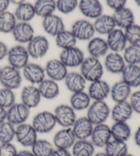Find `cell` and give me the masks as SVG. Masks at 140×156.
Listing matches in <instances>:
<instances>
[{"instance_id": "obj_1", "label": "cell", "mask_w": 140, "mask_h": 156, "mask_svg": "<svg viewBox=\"0 0 140 156\" xmlns=\"http://www.w3.org/2000/svg\"><path fill=\"white\" fill-rule=\"evenodd\" d=\"M80 73L89 82L100 80L104 73V66L96 58L89 56L84 59L80 66Z\"/></svg>"}, {"instance_id": "obj_2", "label": "cell", "mask_w": 140, "mask_h": 156, "mask_svg": "<svg viewBox=\"0 0 140 156\" xmlns=\"http://www.w3.org/2000/svg\"><path fill=\"white\" fill-rule=\"evenodd\" d=\"M111 110L105 101H94L87 111L88 118L94 125L105 123L110 115Z\"/></svg>"}, {"instance_id": "obj_3", "label": "cell", "mask_w": 140, "mask_h": 156, "mask_svg": "<svg viewBox=\"0 0 140 156\" xmlns=\"http://www.w3.org/2000/svg\"><path fill=\"white\" fill-rule=\"evenodd\" d=\"M23 76L19 69L10 65L1 68L0 70V84L4 88L15 90L20 87Z\"/></svg>"}, {"instance_id": "obj_4", "label": "cell", "mask_w": 140, "mask_h": 156, "mask_svg": "<svg viewBox=\"0 0 140 156\" xmlns=\"http://www.w3.org/2000/svg\"><path fill=\"white\" fill-rule=\"evenodd\" d=\"M56 122L54 113L42 111L33 117L32 125L38 133H47L54 129Z\"/></svg>"}, {"instance_id": "obj_5", "label": "cell", "mask_w": 140, "mask_h": 156, "mask_svg": "<svg viewBox=\"0 0 140 156\" xmlns=\"http://www.w3.org/2000/svg\"><path fill=\"white\" fill-rule=\"evenodd\" d=\"M6 57L9 65L21 70L29 62L30 55L26 47L20 44L8 49Z\"/></svg>"}, {"instance_id": "obj_6", "label": "cell", "mask_w": 140, "mask_h": 156, "mask_svg": "<svg viewBox=\"0 0 140 156\" xmlns=\"http://www.w3.org/2000/svg\"><path fill=\"white\" fill-rule=\"evenodd\" d=\"M27 50L30 57L33 59H40L49 49V42L44 36H34L27 44Z\"/></svg>"}, {"instance_id": "obj_7", "label": "cell", "mask_w": 140, "mask_h": 156, "mask_svg": "<svg viewBox=\"0 0 140 156\" xmlns=\"http://www.w3.org/2000/svg\"><path fill=\"white\" fill-rule=\"evenodd\" d=\"M54 115L56 122L63 128H71L77 119L75 110L67 104L58 105L55 108Z\"/></svg>"}, {"instance_id": "obj_8", "label": "cell", "mask_w": 140, "mask_h": 156, "mask_svg": "<svg viewBox=\"0 0 140 156\" xmlns=\"http://www.w3.org/2000/svg\"><path fill=\"white\" fill-rule=\"evenodd\" d=\"M59 59L67 68H75L81 66L85 55L82 49L75 46L61 50Z\"/></svg>"}, {"instance_id": "obj_9", "label": "cell", "mask_w": 140, "mask_h": 156, "mask_svg": "<svg viewBox=\"0 0 140 156\" xmlns=\"http://www.w3.org/2000/svg\"><path fill=\"white\" fill-rule=\"evenodd\" d=\"M37 132L32 124L22 123L15 127V138L18 143L25 147L33 145L37 140Z\"/></svg>"}, {"instance_id": "obj_10", "label": "cell", "mask_w": 140, "mask_h": 156, "mask_svg": "<svg viewBox=\"0 0 140 156\" xmlns=\"http://www.w3.org/2000/svg\"><path fill=\"white\" fill-rule=\"evenodd\" d=\"M71 32L77 40L88 41L94 37L96 33L92 23L87 19H79L75 21L71 26Z\"/></svg>"}, {"instance_id": "obj_11", "label": "cell", "mask_w": 140, "mask_h": 156, "mask_svg": "<svg viewBox=\"0 0 140 156\" xmlns=\"http://www.w3.org/2000/svg\"><path fill=\"white\" fill-rule=\"evenodd\" d=\"M30 109L22 103H15L6 110V121L15 125L26 122L30 116Z\"/></svg>"}, {"instance_id": "obj_12", "label": "cell", "mask_w": 140, "mask_h": 156, "mask_svg": "<svg viewBox=\"0 0 140 156\" xmlns=\"http://www.w3.org/2000/svg\"><path fill=\"white\" fill-rule=\"evenodd\" d=\"M90 138L95 147L104 148L111 138L110 127L105 123L94 125Z\"/></svg>"}, {"instance_id": "obj_13", "label": "cell", "mask_w": 140, "mask_h": 156, "mask_svg": "<svg viewBox=\"0 0 140 156\" xmlns=\"http://www.w3.org/2000/svg\"><path fill=\"white\" fill-rule=\"evenodd\" d=\"M22 70V76L32 85H38L45 79L44 69L38 64L28 62Z\"/></svg>"}, {"instance_id": "obj_14", "label": "cell", "mask_w": 140, "mask_h": 156, "mask_svg": "<svg viewBox=\"0 0 140 156\" xmlns=\"http://www.w3.org/2000/svg\"><path fill=\"white\" fill-rule=\"evenodd\" d=\"M106 42L107 43L109 50H111L112 52L120 54L123 52L126 47L128 45L124 30L117 27L107 35Z\"/></svg>"}, {"instance_id": "obj_15", "label": "cell", "mask_w": 140, "mask_h": 156, "mask_svg": "<svg viewBox=\"0 0 140 156\" xmlns=\"http://www.w3.org/2000/svg\"><path fill=\"white\" fill-rule=\"evenodd\" d=\"M44 71L48 76L49 79H51L55 82H60L64 80L68 73L66 66L61 62L60 59H51L46 63Z\"/></svg>"}, {"instance_id": "obj_16", "label": "cell", "mask_w": 140, "mask_h": 156, "mask_svg": "<svg viewBox=\"0 0 140 156\" xmlns=\"http://www.w3.org/2000/svg\"><path fill=\"white\" fill-rule=\"evenodd\" d=\"M11 34L19 44L28 43L34 37V29L29 22H17Z\"/></svg>"}, {"instance_id": "obj_17", "label": "cell", "mask_w": 140, "mask_h": 156, "mask_svg": "<svg viewBox=\"0 0 140 156\" xmlns=\"http://www.w3.org/2000/svg\"><path fill=\"white\" fill-rule=\"evenodd\" d=\"M78 8L88 19H95L103 14V5L99 0H80Z\"/></svg>"}, {"instance_id": "obj_18", "label": "cell", "mask_w": 140, "mask_h": 156, "mask_svg": "<svg viewBox=\"0 0 140 156\" xmlns=\"http://www.w3.org/2000/svg\"><path fill=\"white\" fill-rule=\"evenodd\" d=\"M110 84L102 79L90 82L88 94L93 101H104L110 93Z\"/></svg>"}, {"instance_id": "obj_19", "label": "cell", "mask_w": 140, "mask_h": 156, "mask_svg": "<svg viewBox=\"0 0 140 156\" xmlns=\"http://www.w3.org/2000/svg\"><path fill=\"white\" fill-rule=\"evenodd\" d=\"M76 140L71 128H63L55 133L53 141L56 149L68 150Z\"/></svg>"}, {"instance_id": "obj_20", "label": "cell", "mask_w": 140, "mask_h": 156, "mask_svg": "<svg viewBox=\"0 0 140 156\" xmlns=\"http://www.w3.org/2000/svg\"><path fill=\"white\" fill-rule=\"evenodd\" d=\"M126 65L124 58L120 53L111 51L105 55L103 66L112 74H121Z\"/></svg>"}, {"instance_id": "obj_21", "label": "cell", "mask_w": 140, "mask_h": 156, "mask_svg": "<svg viewBox=\"0 0 140 156\" xmlns=\"http://www.w3.org/2000/svg\"><path fill=\"white\" fill-rule=\"evenodd\" d=\"M42 27L47 34L54 37L65 30V24L62 18L54 14L43 19Z\"/></svg>"}, {"instance_id": "obj_22", "label": "cell", "mask_w": 140, "mask_h": 156, "mask_svg": "<svg viewBox=\"0 0 140 156\" xmlns=\"http://www.w3.org/2000/svg\"><path fill=\"white\" fill-rule=\"evenodd\" d=\"M94 125L86 116L77 119L71 129L77 140H86L90 137Z\"/></svg>"}, {"instance_id": "obj_23", "label": "cell", "mask_w": 140, "mask_h": 156, "mask_svg": "<svg viewBox=\"0 0 140 156\" xmlns=\"http://www.w3.org/2000/svg\"><path fill=\"white\" fill-rule=\"evenodd\" d=\"M41 98L38 88L35 85L26 86L22 89L21 93V103L30 109L37 107L40 104Z\"/></svg>"}, {"instance_id": "obj_24", "label": "cell", "mask_w": 140, "mask_h": 156, "mask_svg": "<svg viewBox=\"0 0 140 156\" xmlns=\"http://www.w3.org/2000/svg\"><path fill=\"white\" fill-rule=\"evenodd\" d=\"M116 27L125 30L131 25L135 23V15L129 8L124 7L115 10L112 15Z\"/></svg>"}, {"instance_id": "obj_25", "label": "cell", "mask_w": 140, "mask_h": 156, "mask_svg": "<svg viewBox=\"0 0 140 156\" xmlns=\"http://www.w3.org/2000/svg\"><path fill=\"white\" fill-rule=\"evenodd\" d=\"M133 111L128 101L116 103L110 112L114 122H127L133 116Z\"/></svg>"}, {"instance_id": "obj_26", "label": "cell", "mask_w": 140, "mask_h": 156, "mask_svg": "<svg viewBox=\"0 0 140 156\" xmlns=\"http://www.w3.org/2000/svg\"><path fill=\"white\" fill-rule=\"evenodd\" d=\"M131 89L132 88L122 80L118 81L110 88L111 98L115 103L127 101L132 93Z\"/></svg>"}, {"instance_id": "obj_27", "label": "cell", "mask_w": 140, "mask_h": 156, "mask_svg": "<svg viewBox=\"0 0 140 156\" xmlns=\"http://www.w3.org/2000/svg\"><path fill=\"white\" fill-rule=\"evenodd\" d=\"M87 50L91 57L99 59L107 54L109 47L105 39L100 37H93L88 41Z\"/></svg>"}, {"instance_id": "obj_28", "label": "cell", "mask_w": 140, "mask_h": 156, "mask_svg": "<svg viewBox=\"0 0 140 156\" xmlns=\"http://www.w3.org/2000/svg\"><path fill=\"white\" fill-rule=\"evenodd\" d=\"M64 80L67 89L72 93L85 90L87 81L80 73L70 72L67 73Z\"/></svg>"}, {"instance_id": "obj_29", "label": "cell", "mask_w": 140, "mask_h": 156, "mask_svg": "<svg viewBox=\"0 0 140 156\" xmlns=\"http://www.w3.org/2000/svg\"><path fill=\"white\" fill-rule=\"evenodd\" d=\"M93 26L95 32L101 35H107L116 28V23L112 15L104 14L94 19Z\"/></svg>"}, {"instance_id": "obj_30", "label": "cell", "mask_w": 140, "mask_h": 156, "mask_svg": "<svg viewBox=\"0 0 140 156\" xmlns=\"http://www.w3.org/2000/svg\"><path fill=\"white\" fill-rule=\"evenodd\" d=\"M122 80L131 88L140 86V65H127L122 72Z\"/></svg>"}, {"instance_id": "obj_31", "label": "cell", "mask_w": 140, "mask_h": 156, "mask_svg": "<svg viewBox=\"0 0 140 156\" xmlns=\"http://www.w3.org/2000/svg\"><path fill=\"white\" fill-rule=\"evenodd\" d=\"M38 90L44 99L52 100L55 99L60 94V87L58 82L51 79H44L38 85Z\"/></svg>"}, {"instance_id": "obj_32", "label": "cell", "mask_w": 140, "mask_h": 156, "mask_svg": "<svg viewBox=\"0 0 140 156\" xmlns=\"http://www.w3.org/2000/svg\"><path fill=\"white\" fill-rule=\"evenodd\" d=\"M110 129L111 138L115 140L127 142L132 134L131 128L127 122H114Z\"/></svg>"}, {"instance_id": "obj_33", "label": "cell", "mask_w": 140, "mask_h": 156, "mask_svg": "<svg viewBox=\"0 0 140 156\" xmlns=\"http://www.w3.org/2000/svg\"><path fill=\"white\" fill-rule=\"evenodd\" d=\"M16 20L19 22H29L36 16L33 4L29 2H24L16 5L14 12Z\"/></svg>"}, {"instance_id": "obj_34", "label": "cell", "mask_w": 140, "mask_h": 156, "mask_svg": "<svg viewBox=\"0 0 140 156\" xmlns=\"http://www.w3.org/2000/svg\"><path fill=\"white\" fill-rule=\"evenodd\" d=\"M91 104V99L85 91L77 92L71 94L70 97V105L75 111H82L88 109Z\"/></svg>"}, {"instance_id": "obj_35", "label": "cell", "mask_w": 140, "mask_h": 156, "mask_svg": "<svg viewBox=\"0 0 140 156\" xmlns=\"http://www.w3.org/2000/svg\"><path fill=\"white\" fill-rule=\"evenodd\" d=\"M36 15L41 18H44L47 16L54 14L56 10L55 0H36L34 4Z\"/></svg>"}, {"instance_id": "obj_36", "label": "cell", "mask_w": 140, "mask_h": 156, "mask_svg": "<svg viewBox=\"0 0 140 156\" xmlns=\"http://www.w3.org/2000/svg\"><path fill=\"white\" fill-rule=\"evenodd\" d=\"M95 147L90 140H76L72 147V156H93Z\"/></svg>"}, {"instance_id": "obj_37", "label": "cell", "mask_w": 140, "mask_h": 156, "mask_svg": "<svg viewBox=\"0 0 140 156\" xmlns=\"http://www.w3.org/2000/svg\"><path fill=\"white\" fill-rule=\"evenodd\" d=\"M105 152L109 156H123L128 153L126 142L111 139L105 146Z\"/></svg>"}, {"instance_id": "obj_38", "label": "cell", "mask_w": 140, "mask_h": 156, "mask_svg": "<svg viewBox=\"0 0 140 156\" xmlns=\"http://www.w3.org/2000/svg\"><path fill=\"white\" fill-rule=\"evenodd\" d=\"M55 37L56 45L61 50L76 46L77 40L71 30H64Z\"/></svg>"}, {"instance_id": "obj_39", "label": "cell", "mask_w": 140, "mask_h": 156, "mask_svg": "<svg viewBox=\"0 0 140 156\" xmlns=\"http://www.w3.org/2000/svg\"><path fill=\"white\" fill-rule=\"evenodd\" d=\"M122 56L127 65H140V43L128 44L123 51Z\"/></svg>"}, {"instance_id": "obj_40", "label": "cell", "mask_w": 140, "mask_h": 156, "mask_svg": "<svg viewBox=\"0 0 140 156\" xmlns=\"http://www.w3.org/2000/svg\"><path fill=\"white\" fill-rule=\"evenodd\" d=\"M17 20L14 13L6 10L0 13V32L3 34L12 33L15 28Z\"/></svg>"}, {"instance_id": "obj_41", "label": "cell", "mask_w": 140, "mask_h": 156, "mask_svg": "<svg viewBox=\"0 0 140 156\" xmlns=\"http://www.w3.org/2000/svg\"><path fill=\"white\" fill-rule=\"evenodd\" d=\"M31 147L34 156H51L54 151V145L45 139H37Z\"/></svg>"}, {"instance_id": "obj_42", "label": "cell", "mask_w": 140, "mask_h": 156, "mask_svg": "<svg viewBox=\"0 0 140 156\" xmlns=\"http://www.w3.org/2000/svg\"><path fill=\"white\" fill-rule=\"evenodd\" d=\"M15 138V125L7 121L0 124V143H11Z\"/></svg>"}, {"instance_id": "obj_43", "label": "cell", "mask_w": 140, "mask_h": 156, "mask_svg": "<svg viewBox=\"0 0 140 156\" xmlns=\"http://www.w3.org/2000/svg\"><path fill=\"white\" fill-rule=\"evenodd\" d=\"M16 96L14 91L6 88H0V107L8 109L15 104Z\"/></svg>"}, {"instance_id": "obj_44", "label": "cell", "mask_w": 140, "mask_h": 156, "mask_svg": "<svg viewBox=\"0 0 140 156\" xmlns=\"http://www.w3.org/2000/svg\"><path fill=\"white\" fill-rule=\"evenodd\" d=\"M78 0H56V9L64 15H68L78 7Z\"/></svg>"}, {"instance_id": "obj_45", "label": "cell", "mask_w": 140, "mask_h": 156, "mask_svg": "<svg viewBox=\"0 0 140 156\" xmlns=\"http://www.w3.org/2000/svg\"><path fill=\"white\" fill-rule=\"evenodd\" d=\"M128 44L140 43V26L135 23L124 30Z\"/></svg>"}, {"instance_id": "obj_46", "label": "cell", "mask_w": 140, "mask_h": 156, "mask_svg": "<svg viewBox=\"0 0 140 156\" xmlns=\"http://www.w3.org/2000/svg\"><path fill=\"white\" fill-rule=\"evenodd\" d=\"M17 152L16 147L11 143L0 144V156H16Z\"/></svg>"}, {"instance_id": "obj_47", "label": "cell", "mask_w": 140, "mask_h": 156, "mask_svg": "<svg viewBox=\"0 0 140 156\" xmlns=\"http://www.w3.org/2000/svg\"><path fill=\"white\" fill-rule=\"evenodd\" d=\"M128 102L133 112L140 115V90H137L131 93Z\"/></svg>"}, {"instance_id": "obj_48", "label": "cell", "mask_w": 140, "mask_h": 156, "mask_svg": "<svg viewBox=\"0 0 140 156\" xmlns=\"http://www.w3.org/2000/svg\"><path fill=\"white\" fill-rule=\"evenodd\" d=\"M127 0H106V4L114 11L126 6Z\"/></svg>"}, {"instance_id": "obj_49", "label": "cell", "mask_w": 140, "mask_h": 156, "mask_svg": "<svg viewBox=\"0 0 140 156\" xmlns=\"http://www.w3.org/2000/svg\"><path fill=\"white\" fill-rule=\"evenodd\" d=\"M8 46L4 42L0 41V60H2L7 56L8 51Z\"/></svg>"}, {"instance_id": "obj_50", "label": "cell", "mask_w": 140, "mask_h": 156, "mask_svg": "<svg viewBox=\"0 0 140 156\" xmlns=\"http://www.w3.org/2000/svg\"><path fill=\"white\" fill-rule=\"evenodd\" d=\"M51 156H72V155L68 150L56 149H54Z\"/></svg>"}, {"instance_id": "obj_51", "label": "cell", "mask_w": 140, "mask_h": 156, "mask_svg": "<svg viewBox=\"0 0 140 156\" xmlns=\"http://www.w3.org/2000/svg\"><path fill=\"white\" fill-rule=\"evenodd\" d=\"M10 4V0H0V13L8 10Z\"/></svg>"}, {"instance_id": "obj_52", "label": "cell", "mask_w": 140, "mask_h": 156, "mask_svg": "<svg viewBox=\"0 0 140 156\" xmlns=\"http://www.w3.org/2000/svg\"><path fill=\"white\" fill-rule=\"evenodd\" d=\"M134 142L136 145L140 148V126L136 129L134 133Z\"/></svg>"}, {"instance_id": "obj_53", "label": "cell", "mask_w": 140, "mask_h": 156, "mask_svg": "<svg viewBox=\"0 0 140 156\" xmlns=\"http://www.w3.org/2000/svg\"><path fill=\"white\" fill-rule=\"evenodd\" d=\"M6 121V109L0 107V124Z\"/></svg>"}, {"instance_id": "obj_54", "label": "cell", "mask_w": 140, "mask_h": 156, "mask_svg": "<svg viewBox=\"0 0 140 156\" xmlns=\"http://www.w3.org/2000/svg\"><path fill=\"white\" fill-rule=\"evenodd\" d=\"M16 156H34L32 151H28V150H22L21 151L17 152Z\"/></svg>"}, {"instance_id": "obj_55", "label": "cell", "mask_w": 140, "mask_h": 156, "mask_svg": "<svg viewBox=\"0 0 140 156\" xmlns=\"http://www.w3.org/2000/svg\"><path fill=\"white\" fill-rule=\"evenodd\" d=\"M10 4H13L15 5H18L19 4H22V3L26 2V0H10Z\"/></svg>"}, {"instance_id": "obj_56", "label": "cell", "mask_w": 140, "mask_h": 156, "mask_svg": "<svg viewBox=\"0 0 140 156\" xmlns=\"http://www.w3.org/2000/svg\"><path fill=\"white\" fill-rule=\"evenodd\" d=\"M94 156H109L105 152H99L95 154Z\"/></svg>"}, {"instance_id": "obj_57", "label": "cell", "mask_w": 140, "mask_h": 156, "mask_svg": "<svg viewBox=\"0 0 140 156\" xmlns=\"http://www.w3.org/2000/svg\"><path fill=\"white\" fill-rule=\"evenodd\" d=\"M134 2H135V3L138 6L140 7V0H134Z\"/></svg>"}, {"instance_id": "obj_58", "label": "cell", "mask_w": 140, "mask_h": 156, "mask_svg": "<svg viewBox=\"0 0 140 156\" xmlns=\"http://www.w3.org/2000/svg\"><path fill=\"white\" fill-rule=\"evenodd\" d=\"M123 156H134V155H132V154H128V153H127V154H125V155H124Z\"/></svg>"}, {"instance_id": "obj_59", "label": "cell", "mask_w": 140, "mask_h": 156, "mask_svg": "<svg viewBox=\"0 0 140 156\" xmlns=\"http://www.w3.org/2000/svg\"><path fill=\"white\" fill-rule=\"evenodd\" d=\"M0 70H1V66H0Z\"/></svg>"}, {"instance_id": "obj_60", "label": "cell", "mask_w": 140, "mask_h": 156, "mask_svg": "<svg viewBox=\"0 0 140 156\" xmlns=\"http://www.w3.org/2000/svg\"></svg>"}]
</instances>
